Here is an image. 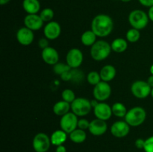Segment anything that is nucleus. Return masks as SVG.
<instances>
[{
    "instance_id": "nucleus-1",
    "label": "nucleus",
    "mask_w": 153,
    "mask_h": 152,
    "mask_svg": "<svg viewBox=\"0 0 153 152\" xmlns=\"http://www.w3.org/2000/svg\"><path fill=\"white\" fill-rule=\"evenodd\" d=\"M113 28V19L107 14L97 15L93 19L91 22V30L97 37H107L112 32Z\"/></svg>"
},
{
    "instance_id": "nucleus-2",
    "label": "nucleus",
    "mask_w": 153,
    "mask_h": 152,
    "mask_svg": "<svg viewBox=\"0 0 153 152\" xmlns=\"http://www.w3.org/2000/svg\"><path fill=\"white\" fill-rule=\"evenodd\" d=\"M111 46L105 40H97L91 48V55L94 61H102L110 55Z\"/></svg>"
},
{
    "instance_id": "nucleus-3",
    "label": "nucleus",
    "mask_w": 153,
    "mask_h": 152,
    "mask_svg": "<svg viewBox=\"0 0 153 152\" xmlns=\"http://www.w3.org/2000/svg\"><path fill=\"white\" fill-rule=\"evenodd\" d=\"M146 118V110L141 107H134L128 110L125 121L131 127H137L144 122Z\"/></svg>"
},
{
    "instance_id": "nucleus-4",
    "label": "nucleus",
    "mask_w": 153,
    "mask_h": 152,
    "mask_svg": "<svg viewBox=\"0 0 153 152\" xmlns=\"http://www.w3.org/2000/svg\"><path fill=\"white\" fill-rule=\"evenodd\" d=\"M149 18L142 10H134L128 15V22L133 28L142 30L146 27L149 23Z\"/></svg>"
},
{
    "instance_id": "nucleus-5",
    "label": "nucleus",
    "mask_w": 153,
    "mask_h": 152,
    "mask_svg": "<svg viewBox=\"0 0 153 152\" xmlns=\"http://www.w3.org/2000/svg\"><path fill=\"white\" fill-rule=\"evenodd\" d=\"M92 109L91 101L85 98H76L71 103V110L77 116H85Z\"/></svg>"
},
{
    "instance_id": "nucleus-6",
    "label": "nucleus",
    "mask_w": 153,
    "mask_h": 152,
    "mask_svg": "<svg viewBox=\"0 0 153 152\" xmlns=\"http://www.w3.org/2000/svg\"><path fill=\"white\" fill-rule=\"evenodd\" d=\"M78 116L73 112H69L64 116H61L60 120V126L61 130L70 134L78 128Z\"/></svg>"
},
{
    "instance_id": "nucleus-7",
    "label": "nucleus",
    "mask_w": 153,
    "mask_h": 152,
    "mask_svg": "<svg viewBox=\"0 0 153 152\" xmlns=\"http://www.w3.org/2000/svg\"><path fill=\"white\" fill-rule=\"evenodd\" d=\"M93 94L95 99L100 102H103L110 97L111 94V87L108 82L102 80L98 84L94 86Z\"/></svg>"
},
{
    "instance_id": "nucleus-8",
    "label": "nucleus",
    "mask_w": 153,
    "mask_h": 152,
    "mask_svg": "<svg viewBox=\"0 0 153 152\" xmlns=\"http://www.w3.org/2000/svg\"><path fill=\"white\" fill-rule=\"evenodd\" d=\"M51 139L44 133H39L33 139V148L36 152H46L50 148Z\"/></svg>"
},
{
    "instance_id": "nucleus-9",
    "label": "nucleus",
    "mask_w": 153,
    "mask_h": 152,
    "mask_svg": "<svg viewBox=\"0 0 153 152\" xmlns=\"http://www.w3.org/2000/svg\"><path fill=\"white\" fill-rule=\"evenodd\" d=\"M152 87L148 84L147 81L136 80L131 84V91L134 96L137 98H145L151 94Z\"/></svg>"
},
{
    "instance_id": "nucleus-10",
    "label": "nucleus",
    "mask_w": 153,
    "mask_h": 152,
    "mask_svg": "<svg viewBox=\"0 0 153 152\" xmlns=\"http://www.w3.org/2000/svg\"><path fill=\"white\" fill-rule=\"evenodd\" d=\"M83 54L79 49H72L67 52L66 61L71 69H77L83 62Z\"/></svg>"
},
{
    "instance_id": "nucleus-11",
    "label": "nucleus",
    "mask_w": 153,
    "mask_h": 152,
    "mask_svg": "<svg viewBox=\"0 0 153 152\" xmlns=\"http://www.w3.org/2000/svg\"><path fill=\"white\" fill-rule=\"evenodd\" d=\"M130 127L126 121H117L111 127V133L117 138H123L128 134Z\"/></svg>"
},
{
    "instance_id": "nucleus-12",
    "label": "nucleus",
    "mask_w": 153,
    "mask_h": 152,
    "mask_svg": "<svg viewBox=\"0 0 153 152\" xmlns=\"http://www.w3.org/2000/svg\"><path fill=\"white\" fill-rule=\"evenodd\" d=\"M94 113L97 119L103 121L108 120L113 114L111 107L105 102H99V104L94 107Z\"/></svg>"
},
{
    "instance_id": "nucleus-13",
    "label": "nucleus",
    "mask_w": 153,
    "mask_h": 152,
    "mask_svg": "<svg viewBox=\"0 0 153 152\" xmlns=\"http://www.w3.org/2000/svg\"><path fill=\"white\" fill-rule=\"evenodd\" d=\"M61 32V25L55 21H51L48 22L43 29V34L45 37L48 40H55L60 36Z\"/></svg>"
},
{
    "instance_id": "nucleus-14",
    "label": "nucleus",
    "mask_w": 153,
    "mask_h": 152,
    "mask_svg": "<svg viewBox=\"0 0 153 152\" xmlns=\"http://www.w3.org/2000/svg\"><path fill=\"white\" fill-rule=\"evenodd\" d=\"M34 36L33 31L26 27L20 28L16 32V40L22 46H28L34 40Z\"/></svg>"
},
{
    "instance_id": "nucleus-15",
    "label": "nucleus",
    "mask_w": 153,
    "mask_h": 152,
    "mask_svg": "<svg viewBox=\"0 0 153 152\" xmlns=\"http://www.w3.org/2000/svg\"><path fill=\"white\" fill-rule=\"evenodd\" d=\"M90 133L94 136H102L107 131L108 125L105 121L96 119L90 122L89 128Z\"/></svg>"
},
{
    "instance_id": "nucleus-16",
    "label": "nucleus",
    "mask_w": 153,
    "mask_h": 152,
    "mask_svg": "<svg viewBox=\"0 0 153 152\" xmlns=\"http://www.w3.org/2000/svg\"><path fill=\"white\" fill-rule=\"evenodd\" d=\"M25 27L31 31H38L43 27V21L37 14H28L24 19Z\"/></svg>"
},
{
    "instance_id": "nucleus-17",
    "label": "nucleus",
    "mask_w": 153,
    "mask_h": 152,
    "mask_svg": "<svg viewBox=\"0 0 153 152\" xmlns=\"http://www.w3.org/2000/svg\"><path fill=\"white\" fill-rule=\"evenodd\" d=\"M42 58L46 63L54 66L58 63L59 55H58V52H57L56 49L49 46V47L43 49Z\"/></svg>"
},
{
    "instance_id": "nucleus-18",
    "label": "nucleus",
    "mask_w": 153,
    "mask_h": 152,
    "mask_svg": "<svg viewBox=\"0 0 153 152\" xmlns=\"http://www.w3.org/2000/svg\"><path fill=\"white\" fill-rule=\"evenodd\" d=\"M100 74L102 81L108 82L114 78L117 74V71L114 66L106 65L101 69Z\"/></svg>"
},
{
    "instance_id": "nucleus-19",
    "label": "nucleus",
    "mask_w": 153,
    "mask_h": 152,
    "mask_svg": "<svg viewBox=\"0 0 153 152\" xmlns=\"http://www.w3.org/2000/svg\"><path fill=\"white\" fill-rule=\"evenodd\" d=\"M22 7L28 14H37L40 9L38 0H23Z\"/></svg>"
},
{
    "instance_id": "nucleus-20",
    "label": "nucleus",
    "mask_w": 153,
    "mask_h": 152,
    "mask_svg": "<svg viewBox=\"0 0 153 152\" xmlns=\"http://www.w3.org/2000/svg\"><path fill=\"white\" fill-rule=\"evenodd\" d=\"M71 109V104L65 101H59L53 106V112L55 115L63 116L70 112Z\"/></svg>"
},
{
    "instance_id": "nucleus-21",
    "label": "nucleus",
    "mask_w": 153,
    "mask_h": 152,
    "mask_svg": "<svg viewBox=\"0 0 153 152\" xmlns=\"http://www.w3.org/2000/svg\"><path fill=\"white\" fill-rule=\"evenodd\" d=\"M67 133L63 130H57V131H54L50 137L52 145L58 146L64 144L67 139Z\"/></svg>"
},
{
    "instance_id": "nucleus-22",
    "label": "nucleus",
    "mask_w": 153,
    "mask_h": 152,
    "mask_svg": "<svg viewBox=\"0 0 153 152\" xmlns=\"http://www.w3.org/2000/svg\"><path fill=\"white\" fill-rule=\"evenodd\" d=\"M97 37L95 33L92 30H88V31H85L82 34L81 37V41L83 45L86 46H92L94 43L97 42Z\"/></svg>"
},
{
    "instance_id": "nucleus-23",
    "label": "nucleus",
    "mask_w": 153,
    "mask_h": 152,
    "mask_svg": "<svg viewBox=\"0 0 153 152\" xmlns=\"http://www.w3.org/2000/svg\"><path fill=\"white\" fill-rule=\"evenodd\" d=\"M111 49L116 53L124 52L128 48V43L123 38H117L111 44Z\"/></svg>"
},
{
    "instance_id": "nucleus-24",
    "label": "nucleus",
    "mask_w": 153,
    "mask_h": 152,
    "mask_svg": "<svg viewBox=\"0 0 153 152\" xmlns=\"http://www.w3.org/2000/svg\"><path fill=\"white\" fill-rule=\"evenodd\" d=\"M87 138V134L84 130L76 128V130L70 134V139L74 143H82L85 141Z\"/></svg>"
},
{
    "instance_id": "nucleus-25",
    "label": "nucleus",
    "mask_w": 153,
    "mask_h": 152,
    "mask_svg": "<svg viewBox=\"0 0 153 152\" xmlns=\"http://www.w3.org/2000/svg\"><path fill=\"white\" fill-rule=\"evenodd\" d=\"M111 109H112V113H113L115 116L119 118L125 117L127 112H128L126 106L124 105L123 103H120V102L114 103V104L112 105Z\"/></svg>"
},
{
    "instance_id": "nucleus-26",
    "label": "nucleus",
    "mask_w": 153,
    "mask_h": 152,
    "mask_svg": "<svg viewBox=\"0 0 153 152\" xmlns=\"http://www.w3.org/2000/svg\"><path fill=\"white\" fill-rule=\"evenodd\" d=\"M71 80L73 83H80L85 78V74L79 69H71Z\"/></svg>"
},
{
    "instance_id": "nucleus-27",
    "label": "nucleus",
    "mask_w": 153,
    "mask_h": 152,
    "mask_svg": "<svg viewBox=\"0 0 153 152\" xmlns=\"http://www.w3.org/2000/svg\"><path fill=\"white\" fill-rule=\"evenodd\" d=\"M140 37V31L135 28H131L126 33V40L130 43H136L138 41Z\"/></svg>"
},
{
    "instance_id": "nucleus-28",
    "label": "nucleus",
    "mask_w": 153,
    "mask_h": 152,
    "mask_svg": "<svg viewBox=\"0 0 153 152\" xmlns=\"http://www.w3.org/2000/svg\"><path fill=\"white\" fill-rule=\"evenodd\" d=\"M87 80H88L90 84L96 86L100 82L102 81V79L101 77H100V73L95 71H92L88 73V75H87Z\"/></svg>"
},
{
    "instance_id": "nucleus-29",
    "label": "nucleus",
    "mask_w": 153,
    "mask_h": 152,
    "mask_svg": "<svg viewBox=\"0 0 153 152\" xmlns=\"http://www.w3.org/2000/svg\"><path fill=\"white\" fill-rule=\"evenodd\" d=\"M71 69V67L67 63H59L54 65L53 71L55 74L61 75L63 73L66 72L67 71H70Z\"/></svg>"
},
{
    "instance_id": "nucleus-30",
    "label": "nucleus",
    "mask_w": 153,
    "mask_h": 152,
    "mask_svg": "<svg viewBox=\"0 0 153 152\" xmlns=\"http://www.w3.org/2000/svg\"><path fill=\"white\" fill-rule=\"evenodd\" d=\"M54 15H55V13H54L53 10L52 8H49V7L43 9L40 13V16L43 19V22H51V20L53 19Z\"/></svg>"
},
{
    "instance_id": "nucleus-31",
    "label": "nucleus",
    "mask_w": 153,
    "mask_h": 152,
    "mask_svg": "<svg viewBox=\"0 0 153 152\" xmlns=\"http://www.w3.org/2000/svg\"><path fill=\"white\" fill-rule=\"evenodd\" d=\"M61 97H62V99L64 101H67V102L70 103V104L73 103V101L76 98L74 92L70 89H64L62 92V93H61Z\"/></svg>"
},
{
    "instance_id": "nucleus-32",
    "label": "nucleus",
    "mask_w": 153,
    "mask_h": 152,
    "mask_svg": "<svg viewBox=\"0 0 153 152\" xmlns=\"http://www.w3.org/2000/svg\"><path fill=\"white\" fill-rule=\"evenodd\" d=\"M143 150L145 151V152H153V136L145 140Z\"/></svg>"
},
{
    "instance_id": "nucleus-33",
    "label": "nucleus",
    "mask_w": 153,
    "mask_h": 152,
    "mask_svg": "<svg viewBox=\"0 0 153 152\" xmlns=\"http://www.w3.org/2000/svg\"><path fill=\"white\" fill-rule=\"evenodd\" d=\"M90 126V122H88L87 119H79V122H78V128L79 129H82V130H87L89 128Z\"/></svg>"
},
{
    "instance_id": "nucleus-34",
    "label": "nucleus",
    "mask_w": 153,
    "mask_h": 152,
    "mask_svg": "<svg viewBox=\"0 0 153 152\" xmlns=\"http://www.w3.org/2000/svg\"><path fill=\"white\" fill-rule=\"evenodd\" d=\"M38 46L40 49H44L49 47V41L47 38H41L38 41Z\"/></svg>"
},
{
    "instance_id": "nucleus-35",
    "label": "nucleus",
    "mask_w": 153,
    "mask_h": 152,
    "mask_svg": "<svg viewBox=\"0 0 153 152\" xmlns=\"http://www.w3.org/2000/svg\"><path fill=\"white\" fill-rule=\"evenodd\" d=\"M134 145H135V147L138 149H143L144 148L145 145V140L143 139H136L135 142H134Z\"/></svg>"
},
{
    "instance_id": "nucleus-36",
    "label": "nucleus",
    "mask_w": 153,
    "mask_h": 152,
    "mask_svg": "<svg viewBox=\"0 0 153 152\" xmlns=\"http://www.w3.org/2000/svg\"><path fill=\"white\" fill-rule=\"evenodd\" d=\"M70 70L63 73L61 75H60L63 80H64V81H70L71 80V72H70Z\"/></svg>"
},
{
    "instance_id": "nucleus-37",
    "label": "nucleus",
    "mask_w": 153,
    "mask_h": 152,
    "mask_svg": "<svg viewBox=\"0 0 153 152\" xmlns=\"http://www.w3.org/2000/svg\"><path fill=\"white\" fill-rule=\"evenodd\" d=\"M139 2L145 7H152L153 6V0H139Z\"/></svg>"
},
{
    "instance_id": "nucleus-38",
    "label": "nucleus",
    "mask_w": 153,
    "mask_h": 152,
    "mask_svg": "<svg viewBox=\"0 0 153 152\" xmlns=\"http://www.w3.org/2000/svg\"><path fill=\"white\" fill-rule=\"evenodd\" d=\"M55 152H67V148H66V147L64 145H61L57 146Z\"/></svg>"
},
{
    "instance_id": "nucleus-39",
    "label": "nucleus",
    "mask_w": 153,
    "mask_h": 152,
    "mask_svg": "<svg viewBox=\"0 0 153 152\" xmlns=\"http://www.w3.org/2000/svg\"><path fill=\"white\" fill-rule=\"evenodd\" d=\"M148 16L149 18V20L153 22V6L149 7V11H148Z\"/></svg>"
},
{
    "instance_id": "nucleus-40",
    "label": "nucleus",
    "mask_w": 153,
    "mask_h": 152,
    "mask_svg": "<svg viewBox=\"0 0 153 152\" xmlns=\"http://www.w3.org/2000/svg\"><path fill=\"white\" fill-rule=\"evenodd\" d=\"M147 83H148V84L151 86V87L152 88L153 87V75L149 76V77H148Z\"/></svg>"
},
{
    "instance_id": "nucleus-41",
    "label": "nucleus",
    "mask_w": 153,
    "mask_h": 152,
    "mask_svg": "<svg viewBox=\"0 0 153 152\" xmlns=\"http://www.w3.org/2000/svg\"><path fill=\"white\" fill-rule=\"evenodd\" d=\"M99 102L100 101H97V99H94V100H91V106H92V107L94 108V107H96V106L97 105V104H99Z\"/></svg>"
},
{
    "instance_id": "nucleus-42",
    "label": "nucleus",
    "mask_w": 153,
    "mask_h": 152,
    "mask_svg": "<svg viewBox=\"0 0 153 152\" xmlns=\"http://www.w3.org/2000/svg\"><path fill=\"white\" fill-rule=\"evenodd\" d=\"M10 1V0H0V4H1V5H4V4H7Z\"/></svg>"
},
{
    "instance_id": "nucleus-43",
    "label": "nucleus",
    "mask_w": 153,
    "mask_h": 152,
    "mask_svg": "<svg viewBox=\"0 0 153 152\" xmlns=\"http://www.w3.org/2000/svg\"><path fill=\"white\" fill-rule=\"evenodd\" d=\"M149 71H150V73L152 75H153V64L150 66V69H149Z\"/></svg>"
},
{
    "instance_id": "nucleus-44",
    "label": "nucleus",
    "mask_w": 153,
    "mask_h": 152,
    "mask_svg": "<svg viewBox=\"0 0 153 152\" xmlns=\"http://www.w3.org/2000/svg\"><path fill=\"white\" fill-rule=\"evenodd\" d=\"M120 1H122L123 2H128V1H131V0H120Z\"/></svg>"
},
{
    "instance_id": "nucleus-45",
    "label": "nucleus",
    "mask_w": 153,
    "mask_h": 152,
    "mask_svg": "<svg viewBox=\"0 0 153 152\" xmlns=\"http://www.w3.org/2000/svg\"><path fill=\"white\" fill-rule=\"evenodd\" d=\"M151 95H152V98H153V87L152 88V90H151V94H150Z\"/></svg>"
}]
</instances>
